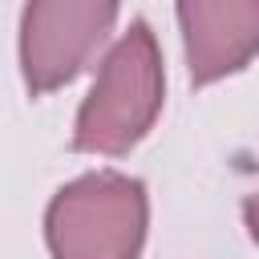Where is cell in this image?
Instances as JSON below:
<instances>
[{
    "mask_svg": "<svg viewBox=\"0 0 259 259\" xmlns=\"http://www.w3.org/2000/svg\"><path fill=\"white\" fill-rule=\"evenodd\" d=\"M166 101L162 49L146 20H134L105 53L73 121V150L93 158L130 154L158 121Z\"/></svg>",
    "mask_w": 259,
    "mask_h": 259,
    "instance_id": "6da1fadb",
    "label": "cell"
},
{
    "mask_svg": "<svg viewBox=\"0 0 259 259\" xmlns=\"http://www.w3.org/2000/svg\"><path fill=\"white\" fill-rule=\"evenodd\" d=\"M146 227V186L117 170L81 174L45 206V243L53 259H138Z\"/></svg>",
    "mask_w": 259,
    "mask_h": 259,
    "instance_id": "7a4b0ae2",
    "label": "cell"
},
{
    "mask_svg": "<svg viewBox=\"0 0 259 259\" xmlns=\"http://www.w3.org/2000/svg\"><path fill=\"white\" fill-rule=\"evenodd\" d=\"M178 28L194 85L243 73L259 53V0H178Z\"/></svg>",
    "mask_w": 259,
    "mask_h": 259,
    "instance_id": "277c9868",
    "label": "cell"
},
{
    "mask_svg": "<svg viewBox=\"0 0 259 259\" xmlns=\"http://www.w3.org/2000/svg\"><path fill=\"white\" fill-rule=\"evenodd\" d=\"M121 0H24L20 77L32 97L69 85L105 45Z\"/></svg>",
    "mask_w": 259,
    "mask_h": 259,
    "instance_id": "3957f363",
    "label": "cell"
}]
</instances>
